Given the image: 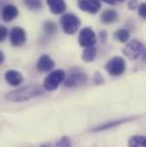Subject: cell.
<instances>
[{
  "label": "cell",
  "mask_w": 146,
  "mask_h": 147,
  "mask_svg": "<svg viewBox=\"0 0 146 147\" xmlns=\"http://www.w3.org/2000/svg\"><path fill=\"white\" fill-rule=\"evenodd\" d=\"M9 39H10V43L14 47H21L26 41V33H25L24 29H22L20 26H15L10 31Z\"/></svg>",
  "instance_id": "ba28073f"
},
{
  "label": "cell",
  "mask_w": 146,
  "mask_h": 147,
  "mask_svg": "<svg viewBox=\"0 0 146 147\" xmlns=\"http://www.w3.org/2000/svg\"><path fill=\"white\" fill-rule=\"evenodd\" d=\"M80 24H81L80 18L76 15L71 14V13L63 15V17L61 18L62 29L66 34H74L79 30Z\"/></svg>",
  "instance_id": "7a4b0ae2"
},
{
  "label": "cell",
  "mask_w": 146,
  "mask_h": 147,
  "mask_svg": "<svg viewBox=\"0 0 146 147\" xmlns=\"http://www.w3.org/2000/svg\"><path fill=\"white\" fill-rule=\"evenodd\" d=\"M47 5L53 14H63L66 9V3L64 0H47Z\"/></svg>",
  "instance_id": "7c38bea8"
},
{
  "label": "cell",
  "mask_w": 146,
  "mask_h": 147,
  "mask_svg": "<svg viewBox=\"0 0 146 147\" xmlns=\"http://www.w3.org/2000/svg\"><path fill=\"white\" fill-rule=\"evenodd\" d=\"M79 43L81 47H94L96 43V34L90 28H83L79 34Z\"/></svg>",
  "instance_id": "52a82bcc"
},
{
  "label": "cell",
  "mask_w": 146,
  "mask_h": 147,
  "mask_svg": "<svg viewBox=\"0 0 146 147\" xmlns=\"http://www.w3.org/2000/svg\"><path fill=\"white\" fill-rule=\"evenodd\" d=\"M3 61H5V55H3V53L0 50V65L3 63Z\"/></svg>",
  "instance_id": "484cf974"
},
{
  "label": "cell",
  "mask_w": 146,
  "mask_h": 147,
  "mask_svg": "<svg viewBox=\"0 0 146 147\" xmlns=\"http://www.w3.org/2000/svg\"><path fill=\"white\" fill-rule=\"evenodd\" d=\"M54 66H55V62H54V61L51 59V57L48 56V55H42V56L39 58L38 63H36V69H38V71H40V72H48V71H51V70L54 69Z\"/></svg>",
  "instance_id": "30bf717a"
},
{
  "label": "cell",
  "mask_w": 146,
  "mask_h": 147,
  "mask_svg": "<svg viewBox=\"0 0 146 147\" xmlns=\"http://www.w3.org/2000/svg\"><path fill=\"white\" fill-rule=\"evenodd\" d=\"M123 53H124V55L129 59L136 61L139 57L144 56V54H145V47H144V45L141 41H138V40H131L126 46Z\"/></svg>",
  "instance_id": "3957f363"
},
{
  "label": "cell",
  "mask_w": 146,
  "mask_h": 147,
  "mask_svg": "<svg viewBox=\"0 0 146 147\" xmlns=\"http://www.w3.org/2000/svg\"><path fill=\"white\" fill-rule=\"evenodd\" d=\"M105 69L111 75H121L126 71V61L122 57H113L107 62Z\"/></svg>",
  "instance_id": "8992f818"
},
{
  "label": "cell",
  "mask_w": 146,
  "mask_h": 147,
  "mask_svg": "<svg viewBox=\"0 0 146 147\" xmlns=\"http://www.w3.org/2000/svg\"><path fill=\"white\" fill-rule=\"evenodd\" d=\"M64 81H65L66 87H78V86L86 83L87 75L83 71H81L79 69H72L68 75V78Z\"/></svg>",
  "instance_id": "5b68a950"
},
{
  "label": "cell",
  "mask_w": 146,
  "mask_h": 147,
  "mask_svg": "<svg viewBox=\"0 0 146 147\" xmlns=\"http://www.w3.org/2000/svg\"><path fill=\"white\" fill-rule=\"evenodd\" d=\"M5 80L13 87H17L23 82V75L20 73L18 71L15 70H9L5 73Z\"/></svg>",
  "instance_id": "8fae6325"
},
{
  "label": "cell",
  "mask_w": 146,
  "mask_h": 147,
  "mask_svg": "<svg viewBox=\"0 0 146 147\" xmlns=\"http://www.w3.org/2000/svg\"><path fill=\"white\" fill-rule=\"evenodd\" d=\"M114 37L116 38L120 42H127V41L129 40L130 33H129L126 29H120V30H118V31L114 33Z\"/></svg>",
  "instance_id": "e0dca14e"
},
{
  "label": "cell",
  "mask_w": 146,
  "mask_h": 147,
  "mask_svg": "<svg viewBox=\"0 0 146 147\" xmlns=\"http://www.w3.org/2000/svg\"><path fill=\"white\" fill-rule=\"evenodd\" d=\"M18 16V9L14 5H7L2 9V18L6 22H10Z\"/></svg>",
  "instance_id": "4fadbf2b"
},
{
  "label": "cell",
  "mask_w": 146,
  "mask_h": 147,
  "mask_svg": "<svg viewBox=\"0 0 146 147\" xmlns=\"http://www.w3.org/2000/svg\"><path fill=\"white\" fill-rule=\"evenodd\" d=\"M138 14H139V16H141V17H143V18H145L146 17V5H145V2H143V3H141V5H139V7H138Z\"/></svg>",
  "instance_id": "7402d4cb"
},
{
  "label": "cell",
  "mask_w": 146,
  "mask_h": 147,
  "mask_svg": "<svg viewBox=\"0 0 146 147\" xmlns=\"http://www.w3.org/2000/svg\"><path fill=\"white\" fill-rule=\"evenodd\" d=\"M95 80H96V82H98V80H101L102 82H104V79L102 78L101 73H96V75H95Z\"/></svg>",
  "instance_id": "d4e9b609"
},
{
  "label": "cell",
  "mask_w": 146,
  "mask_h": 147,
  "mask_svg": "<svg viewBox=\"0 0 146 147\" xmlns=\"http://www.w3.org/2000/svg\"><path fill=\"white\" fill-rule=\"evenodd\" d=\"M78 6L81 10L86 13L96 14L99 11L102 3L99 0H78Z\"/></svg>",
  "instance_id": "9c48e42d"
},
{
  "label": "cell",
  "mask_w": 146,
  "mask_h": 147,
  "mask_svg": "<svg viewBox=\"0 0 146 147\" xmlns=\"http://www.w3.org/2000/svg\"><path fill=\"white\" fill-rule=\"evenodd\" d=\"M129 147H146V138L144 136H132L129 140Z\"/></svg>",
  "instance_id": "2e32d148"
},
{
  "label": "cell",
  "mask_w": 146,
  "mask_h": 147,
  "mask_svg": "<svg viewBox=\"0 0 146 147\" xmlns=\"http://www.w3.org/2000/svg\"><path fill=\"white\" fill-rule=\"evenodd\" d=\"M65 80V72L62 70H56L49 74L43 81V88L47 91H53L58 88V86L64 82Z\"/></svg>",
  "instance_id": "277c9868"
},
{
  "label": "cell",
  "mask_w": 146,
  "mask_h": 147,
  "mask_svg": "<svg viewBox=\"0 0 146 147\" xmlns=\"http://www.w3.org/2000/svg\"><path fill=\"white\" fill-rule=\"evenodd\" d=\"M57 147H72V143L69 137L64 136L57 142Z\"/></svg>",
  "instance_id": "d6986e66"
},
{
  "label": "cell",
  "mask_w": 146,
  "mask_h": 147,
  "mask_svg": "<svg viewBox=\"0 0 146 147\" xmlns=\"http://www.w3.org/2000/svg\"><path fill=\"white\" fill-rule=\"evenodd\" d=\"M96 54H97V49L95 47H88L84 49V51L82 53V59L84 62H93L96 57Z\"/></svg>",
  "instance_id": "9a60e30c"
},
{
  "label": "cell",
  "mask_w": 146,
  "mask_h": 147,
  "mask_svg": "<svg viewBox=\"0 0 146 147\" xmlns=\"http://www.w3.org/2000/svg\"><path fill=\"white\" fill-rule=\"evenodd\" d=\"M8 36V30L6 26L3 25H0V42H2Z\"/></svg>",
  "instance_id": "44dd1931"
},
{
  "label": "cell",
  "mask_w": 146,
  "mask_h": 147,
  "mask_svg": "<svg viewBox=\"0 0 146 147\" xmlns=\"http://www.w3.org/2000/svg\"><path fill=\"white\" fill-rule=\"evenodd\" d=\"M45 31L47 33H54V32H56V25L51 22H47V23H45Z\"/></svg>",
  "instance_id": "ffe728a7"
},
{
  "label": "cell",
  "mask_w": 146,
  "mask_h": 147,
  "mask_svg": "<svg viewBox=\"0 0 146 147\" xmlns=\"http://www.w3.org/2000/svg\"><path fill=\"white\" fill-rule=\"evenodd\" d=\"M24 3L28 8L32 9V10L41 9V7H42V0H24Z\"/></svg>",
  "instance_id": "ac0fdd59"
},
{
  "label": "cell",
  "mask_w": 146,
  "mask_h": 147,
  "mask_svg": "<svg viewBox=\"0 0 146 147\" xmlns=\"http://www.w3.org/2000/svg\"><path fill=\"white\" fill-rule=\"evenodd\" d=\"M137 6V0H130L129 1V8L130 9H135Z\"/></svg>",
  "instance_id": "cb8c5ba5"
},
{
  "label": "cell",
  "mask_w": 146,
  "mask_h": 147,
  "mask_svg": "<svg viewBox=\"0 0 146 147\" xmlns=\"http://www.w3.org/2000/svg\"><path fill=\"white\" fill-rule=\"evenodd\" d=\"M43 147H46V146H43Z\"/></svg>",
  "instance_id": "4316f807"
},
{
  "label": "cell",
  "mask_w": 146,
  "mask_h": 147,
  "mask_svg": "<svg viewBox=\"0 0 146 147\" xmlns=\"http://www.w3.org/2000/svg\"><path fill=\"white\" fill-rule=\"evenodd\" d=\"M99 1H104V2H106L109 5H116V3L121 2L122 0H99Z\"/></svg>",
  "instance_id": "603a6c76"
},
{
  "label": "cell",
  "mask_w": 146,
  "mask_h": 147,
  "mask_svg": "<svg viewBox=\"0 0 146 147\" xmlns=\"http://www.w3.org/2000/svg\"><path fill=\"white\" fill-rule=\"evenodd\" d=\"M101 20H102V22L105 23V24L113 23V22H115V21L118 20V14H116V11L113 10V9H106V10H104V11L102 13Z\"/></svg>",
  "instance_id": "5bb4252c"
},
{
  "label": "cell",
  "mask_w": 146,
  "mask_h": 147,
  "mask_svg": "<svg viewBox=\"0 0 146 147\" xmlns=\"http://www.w3.org/2000/svg\"><path fill=\"white\" fill-rule=\"evenodd\" d=\"M42 94V89L38 86H26L17 90L10 91L6 95V99L9 102H26L36 96Z\"/></svg>",
  "instance_id": "6da1fadb"
}]
</instances>
